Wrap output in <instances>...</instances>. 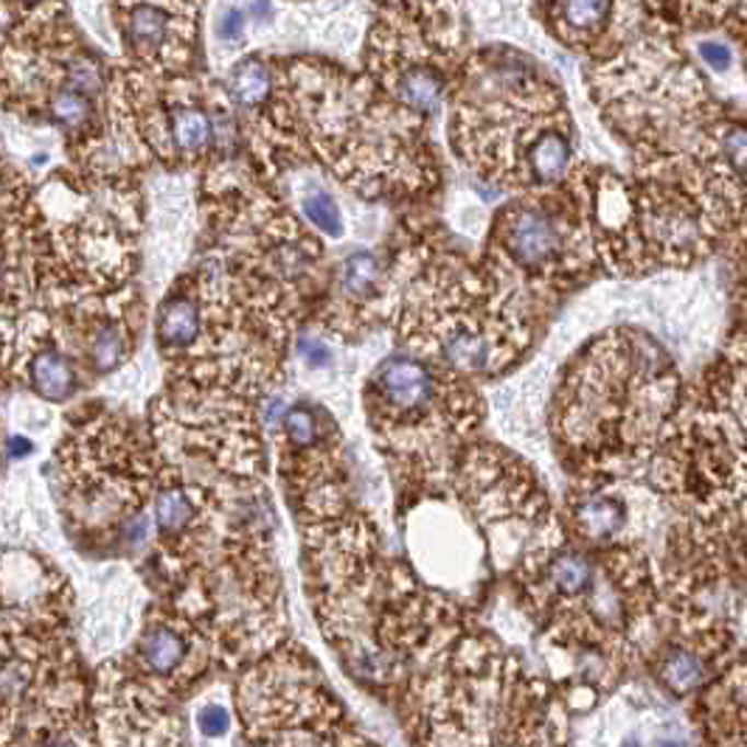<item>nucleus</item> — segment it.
<instances>
[{"instance_id":"obj_4","label":"nucleus","mask_w":747,"mask_h":747,"mask_svg":"<svg viewBox=\"0 0 747 747\" xmlns=\"http://www.w3.org/2000/svg\"><path fill=\"white\" fill-rule=\"evenodd\" d=\"M371 407L388 433H413L433 447L470 433L481 416L464 377L411 355H397L377 368Z\"/></svg>"},{"instance_id":"obj_1","label":"nucleus","mask_w":747,"mask_h":747,"mask_svg":"<svg viewBox=\"0 0 747 747\" xmlns=\"http://www.w3.org/2000/svg\"><path fill=\"white\" fill-rule=\"evenodd\" d=\"M452 102V147L483 181L506 188H551L571 174L574 141L556 84L526 57H472Z\"/></svg>"},{"instance_id":"obj_25","label":"nucleus","mask_w":747,"mask_h":747,"mask_svg":"<svg viewBox=\"0 0 747 747\" xmlns=\"http://www.w3.org/2000/svg\"><path fill=\"white\" fill-rule=\"evenodd\" d=\"M197 722H200V731L206 736H222L228 731V711L222 705H206L197 714Z\"/></svg>"},{"instance_id":"obj_9","label":"nucleus","mask_w":747,"mask_h":747,"mask_svg":"<svg viewBox=\"0 0 747 747\" xmlns=\"http://www.w3.org/2000/svg\"><path fill=\"white\" fill-rule=\"evenodd\" d=\"M186 655H188L186 635H181L174 627L166 624H156L152 630L143 632L136 650L138 664H141L143 671L152 677H172L174 671L186 664Z\"/></svg>"},{"instance_id":"obj_32","label":"nucleus","mask_w":747,"mask_h":747,"mask_svg":"<svg viewBox=\"0 0 747 747\" xmlns=\"http://www.w3.org/2000/svg\"><path fill=\"white\" fill-rule=\"evenodd\" d=\"M621 747H641V742H624V745H621Z\"/></svg>"},{"instance_id":"obj_15","label":"nucleus","mask_w":747,"mask_h":747,"mask_svg":"<svg viewBox=\"0 0 747 747\" xmlns=\"http://www.w3.org/2000/svg\"><path fill=\"white\" fill-rule=\"evenodd\" d=\"M267 91H271V73L256 59L239 65L237 71L231 73V79H228V93L242 107H253V104L265 102Z\"/></svg>"},{"instance_id":"obj_17","label":"nucleus","mask_w":747,"mask_h":747,"mask_svg":"<svg viewBox=\"0 0 747 747\" xmlns=\"http://www.w3.org/2000/svg\"><path fill=\"white\" fill-rule=\"evenodd\" d=\"M129 37L143 48H158L169 34V14L152 3H138L129 12Z\"/></svg>"},{"instance_id":"obj_20","label":"nucleus","mask_w":747,"mask_h":747,"mask_svg":"<svg viewBox=\"0 0 747 747\" xmlns=\"http://www.w3.org/2000/svg\"><path fill=\"white\" fill-rule=\"evenodd\" d=\"M303 214H307V219H310L312 226L318 228V231H323L326 237H343V217H341V208H337V203L329 197V194H310L307 200H303Z\"/></svg>"},{"instance_id":"obj_26","label":"nucleus","mask_w":747,"mask_h":747,"mask_svg":"<svg viewBox=\"0 0 747 747\" xmlns=\"http://www.w3.org/2000/svg\"><path fill=\"white\" fill-rule=\"evenodd\" d=\"M700 57L702 62L711 65L714 71H725L731 65V59H734V54H731V48L725 46V43H700Z\"/></svg>"},{"instance_id":"obj_12","label":"nucleus","mask_w":747,"mask_h":747,"mask_svg":"<svg viewBox=\"0 0 747 747\" xmlns=\"http://www.w3.org/2000/svg\"><path fill=\"white\" fill-rule=\"evenodd\" d=\"M158 337L166 348H186L200 337V310L188 298H172L158 318Z\"/></svg>"},{"instance_id":"obj_16","label":"nucleus","mask_w":747,"mask_h":747,"mask_svg":"<svg viewBox=\"0 0 747 747\" xmlns=\"http://www.w3.org/2000/svg\"><path fill=\"white\" fill-rule=\"evenodd\" d=\"M211 136H214L211 118H208L203 110L194 107L174 110L172 138L174 143H177V149H183V152H200V149L208 147Z\"/></svg>"},{"instance_id":"obj_28","label":"nucleus","mask_w":747,"mask_h":747,"mask_svg":"<svg viewBox=\"0 0 747 747\" xmlns=\"http://www.w3.org/2000/svg\"><path fill=\"white\" fill-rule=\"evenodd\" d=\"M28 452H32V441H28V438H23V436L9 438V456L23 458V456H28Z\"/></svg>"},{"instance_id":"obj_27","label":"nucleus","mask_w":747,"mask_h":747,"mask_svg":"<svg viewBox=\"0 0 747 747\" xmlns=\"http://www.w3.org/2000/svg\"><path fill=\"white\" fill-rule=\"evenodd\" d=\"M298 348H301V357L310 363L312 368H323L332 363V352H329L326 343H321L318 337H303Z\"/></svg>"},{"instance_id":"obj_3","label":"nucleus","mask_w":747,"mask_h":747,"mask_svg":"<svg viewBox=\"0 0 747 747\" xmlns=\"http://www.w3.org/2000/svg\"><path fill=\"white\" fill-rule=\"evenodd\" d=\"M413 341L458 377H486L517 360L529 343V315L495 273L456 265L427 287Z\"/></svg>"},{"instance_id":"obj_31","label":"nucleus","mask_w":747,"mask_h":747,"mask_svg":"<svg viewBox=\"0 0 747 747\" xmlns=\"http://www.w3.org/2000/svg\"><path fill=\"white\" fill-rule=\"evenodd\" d=\"M657 747H683V742L669 739V736H660V739H657Z\"/></svg>"},{"instance_id":"obj_29","label":"nucleus","mask_w":747,"mask_h":747,"mask_svg":"<svg viewBox=\"0 0 747 747\" xmlns=\"http://www.w3.org/2000/svg\"><path fill=\"white\" fill-rule=\"evenodd\" d=\"M248 12H251L253 18H267V14L273 12V3L271 0H248Z\"/></svg>"},{"instance_id":"obj_7","label":"nucleus","mask_w":747,"mask_h":747,"mask_svg":"<svg viewBox=\"0 0 747 747\" xmlns=\"http://www.w3.org/2000/svg\"><path fill=\"white\" fill-rule=\"evenodd\" d=\"M540 14L548 32L565 46L587 48L610 37L616 0H540Z\"/></svg>"},{"instance_id":"obj_30","label":"nucleus","mask_w":747,"mask_h":747,"mask_svg":"<svg viewBox=\"0 0 747 747\" xmlns=\"http://www.w3.org/2000/svg\"><path fill=\"white\" fill-rule=\"evenodd\" d=\"M46 747H82L77 739H71V736H57V739L48 742Z\"/></svg>"},{"instance_id":"obj_11","label":"nucleus","mask_w":747,"mask_h":747,"mask_svg":"<svg viewBox=\"0 0 747 747\" xmlns=\"http://www.w3.org/2000/svg\"><path fill=\"white\" fill-rule=\"evenodd\" d=\"M657 675H660V683H664L666 689L683 697L705 683L709 666H705L702 655H697L694 650L671 646L664 655V660H660V666H657Z\"/></svg>"},{"instance_id":"obj_5","label":"nucleus","mask_w":747,"mask_h":747,"mask_svg":"<svg viewBox=\"0 0 747 747\" xmlns=\"http://www.w3.org/2000/svg\"><path fill=\"white\" fill-rule=\"evenodd\" d=\"M492 245L501 258V267H515L526 278L554 281L585 265L582 245L587 242L565 200L542 194V197L509 203L497 214Z\"/></svg>"},{"instance_id":"obj_21","label":"nucleus","mask_w":747,"mask_h":747,"mask_svg":"<svg viewBox=\"0 0 747 747\" xmlns=\"http://www.w3.org/2000/svg\"><path fill=\"white\" fill-rule=\"evenodd\" d=\"M51 116L54 122L62 124V127L77 129L88 122V116H91V102H88L84 93L73 91V88L71 91H59L51 102Z\"/></svg>"},{"instance_id":"obj_6","label":"nucleus","mask_w":747,"mask_h":747,"mask_svg":"<svg viewBox=\"0 0 747 747\" xmlns=\"http://www.w3.org/2000/svg\"><path fill=\"white\" fill-rule=\"evenodd\" d=\"M599 579V567L587 551L582 548H556L545 554L540 567H535L531 590H540L545 605H571L585 601L593 585Z\"/></svg>"},{"instance_id":"obj_18","label":"nucleus","mask_w":747,"mask_h":747,"mask_svg":"<svg viewBox=\"0 0 747 747\" xmlns=\"http://www.w3.org/2000/svg\"><path fill=\"white\" fill-rule=\"evenodd\" d=\"M127 355V341H124L118 326H102L91 341V363L96 371H113Z\"/></svg>"},{"instance_id":"obj_14","label":"nucleus","mask_w":747,"mask_h":747,"mask_svg":"<svg viewBox=\"0 0 747 747\" xmlns=\"http://www.w3.org/2000/svg\"><path fill=\"white\" fill-rule=\"evenodd\" d=\"M380 278H382L380 258L368 251L352 253V256L346 258V265H343L341 276L343 292H346L348 298H355V301L371 298L373 292H377V287H380Z\"/></svg>"},{"instance_id":"obj_13","label":"nucleus","mask_w":747,"mask_h":747,"mask_svg":"<svg viewBox=\"0 0 747 747\" xmlns=\"http://www.w3.org/2000/svg\"><path fill=\"white\" fill-rule=\"evenodd\" d=\"M197 517V503L183 486H166L156 495V522L166 537H177Z\"/></svg>"},{"instance_id":"obj_8","label":"nucleus","mask_w":747,"mask_h":747,"mask_svg":"<svg viewBox=\"0 0 747 747\" xmlns=\"http://www.w3.org/2000/svg\"><path fill=\"white\" fill-rule=\"evenodd\" d=\"M627 520H630L627 503L610 492H593L574 506L576 531L587 542H599V545H610L624 531Z\"/></svg>"},{"instance_id":"obj_10","label":"nucleus","mask_w":747,"mask_h":747,"mask_svg":"<svg viewBox=\"0 0 747 747\" xmlns=\"http://www.w3.org/2000/svg\"><path fill=\"white\" fill-rule=\"evenodd\" d=\"M34 391L48 402H65L77 391V371L71 360H65L57 352H39L28 368Z\"/></svg>"},{"instance_id":"obj_24","label":"nucleus","mask_w":747,"mask_h":747,"mask_svg":"<svg viewBox=\"0 0 747 747\" xmlns=\"http://www.w3.org/2000/svg\"><path fill=\"white\" fill-rule=\"evenodd\" d=\"M79 12H82L84 23L91 26V32L96 34L99 39H104V43H113L107 23H104V9H102V3H99V0H79Z\"/></svg>"},{"instance_id":"obj_22","label":"nucleus","mask_w":747,"mask_h":747,"mask_svg":"<svg viewBox=\"0 0 747 747\" xmlns=\"http://www.w3.org/2000/svg\"><path fill=\"white\" fill-rule=\"evenodd\" d=\"M214 32H217V37L222 39V43H239L242 34H245V12H239V9H233V7H226L222 12H219Z\"/></svg>"},{"instance_id":"obj_33","label":"nucleus","mask_w":747,"mask_h":747,"mask_svg":"<svg viewBox=\"0 0 747 747\" xmlns=\"http://www.w3.org/2000/svg\"><path fill=\"white\" fill-rule=\"evenodd\" d=\"M0 278H3V256H0Z\"/></svg>"},{"instance_id":"obj_23","label":"nucleus","mask_w":747,"mask_h":747,"mask_svg":"<svg viewBox=\"0 0 747 747\" xmlns=\"http://www.w3.org/2000/svg\"><path fill=\"white\" fill-rule=\"evenodd\" d=\"M71 84H73V91H79V93L99 91L102 77H99L96 65H93L91 59H77V62L71 65Z\"/></svg>"},{"instance_id":"obj_2","label":"nucleus","mask_w":747,"mask_h":747,"mask_svg":"<svg viewBox=\"0 0 747 747\" xmlns=\"http://www.w3.org/2000/svg\"><path fill=\"white\" fill-rule=\"evenodd\" d=\"M677 405V373L641 335L616 332L587 348L560 393V436L593 464L632 461L655 447Z\"/></svg>"},{"instance_id":"obj_19","label":"nucleus","mask_w":747,"mask_h":747,"mask_svg":"<svg viewBox=\"0 0 747 747\" xmlns=\"http://www.w3.org/2000/svg\"><path fill=\"white\" fill-rule=\"evenodd\" d=\"M281 427H284V433H287V438H290V445L298 447V450L312 447L318 441V436H321L315 411H310V407H303V405H296L284 413Z\"/></svg>"}]
</instances>
